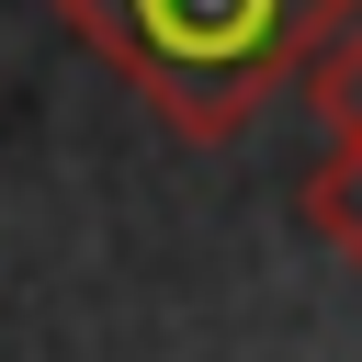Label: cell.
Masks as SVG:
<instances>
[{"label": "cell", "instance_id": "cell-2", "mask_svg": "<svg viewBox=\"0 0 362 362\" xmlns=\"http://www.w3.org/2000/svg\"><path fill=\"white\" fill-rule=\"evenodd\" d=\"M317 113H328V158L305 170V226L362 260V23L317 57Z\"/></svg>", "mask_w": 362, "mask_h": 362}, {"label": "cell", "instance_id": "cell-1", "mask_svg": "<svg viewBox=\"0 0 362 362\" xmlns=\"http://www.w3.org/2000/svg\"><path fill=\"white\" fill-rule=\"evenodd\" d=\"M57 11L192 147L238 136L260 102L317 79V57L362 23V0H57Z\"/></svg>", "mask_w": 362, "mask_h": 362}]
</instances>
